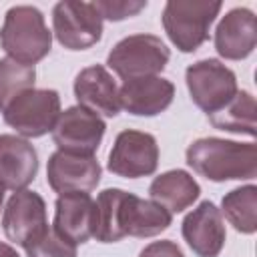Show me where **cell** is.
Masks as SVG:
<instances>
[{"label": "cell", "instance_id": "obj_22", "mask_svg": "<svg viewBox=\"0 0 257 257\" xmlns=\"http://www.w3.org/2000/svg\"><path fill=\"white\" fill-rule=\"evenodd\" d=\"M34 82H36L34 66L16 62L8 56L0 58V112H4L6 106L16 96L34 88Z\"/></svg>", "mask_w": 257, "mask_h": 257}, {"label": "cell", "instance_id": "obj_18", "mask_svg": "<svg viewBox=\"0 0 257 257\" xmlns=\"http://www.w3.org/2000/svg\"><path fill=\"white\" fill-rule=\"evenodd\" d=\"M94 201L88 193L58 195L52 229L72 245H82L92 237Z\"/></svg>", "mask_w": 257, "mask_h": 257}, {"label": "cell", "instance_id": "obj_12", "mask_svg": "<svg viewBox=\"0 0 257 257\" xmlns=\"http://www.w3.org/2000/svg\"><path fill=\"white\" fill-rule=\"evenodd\" d=\"M181 233L197 257H219L227 239L223 215L211 201L199 203L183 219Z\"/></svg>", "mask_w": 257, "mask_h": 257}, {"label": "cell", "instance_id": "obj_5", "mask_svg": "<svg viewBox=\"0 0 257 257\" xmlns=\"http://www.w3.org/2000/svg\"><path fill=\"white\" fill-rule=\"evenodd\" d=\"M4 114V122L22 139H38L52 133L60 116V94L54 88H30L16 96Z\"/></svg>", "mask_w": 257, "mask_h": 257}, {"label": "cell", "instance_id": "obj_3", "mask_svg": "<svg viewBox=\"0 0 257 257\" xmlns=\"http://www.w3.org/2000/svg\"><path fill=\"white\" fill-rule=\"evenodd\" d=\"M221 12V2L169 0L163 8V28L177 50L189 54L209 38V28Z\"/></svg>", "mask_w": 257, "mask_h": 257}, {"label": "cell", "instance_id": "obj_1", "mask_svg": "<svg viewBox=\"0 0 257 257\" xmlns=\"http://www.w3.org/2000/svg\"><path fill=\"white\" fill-rule=\"evenodd\" d=\"M185 159L197 175L213 183L251 181L257 177L255 143H237L219 137H203L187 147Z\"/></svg>", "mask_w": 257, "mask_h": 257}, {"label": "cell", "instance_id": "obj_14", "mask_svg": "<svg viewBox=\"0 0 257 257\" xmlns=\"http://www.w3.org/2000/svg\"><path fill=\"white\" fill-rule=\"evenodd\" d=\"M215 50L225 60L247 58L257 44V18L253 10L239 6L229 10L215 28Z\"/></svg>", "mask_w": 257, "mask_h": 257}, {"label": "cell", "instance_id": "obj_16", "mask_svg": "<svg viewBox=\"0 0 257 257\" xmlns=\"http://www.w3.org/2000/svg\"><path fill=\"white\" fill-rule=\"evenodd\" d=\"M175 98V84L163 76H143L124 80L118 88L120 108L135 116H157Z\"/></svg>", "mask_w": 257, "mask_h": 257}, {"label": "cell", "instance_id": "obj_9", "mask_svg": "<svg viewBox=\"0 0 257 257\" xmlns=\"http://www.w3.org/2000/svg\"><path fill=\"white\" fill-rule=\"evenodd\" d=\"M104 131L106 124L98 114L76 104L60 110V116L52 128V141L58 151L64 153L94 155L102 143Z\"/></svg>", "mask_w": 257, "mask_h": 257}, {"label": "cell", "instance_id": "obj_24", "mask_svg": "<svg viewBox=\"0 0 257 257\" xmlns=\"http://www.w3.org/2000/svg\"><path fill=\"white\" fill-rule=\"evenodd\" d=\"M92 4L102 20H112V22L133 18L147 8V0H96Z\"/></svg>", "mask_w": 257, "mask_h": 257}, {"label": "cell", "instance_id": "obj_21", "mask_svg": "<svg viewBox=\"0 0 257 257\" xmlns=\"http://www.w3.org/2000/svg\"><path fill=\"white\" fill-rule=\"evenodd\" d=\"M221 215L233 225L235 231L243 235H253L257 231V187L243 185L229 191L221 201Z\"/></svg>", "mask_w": 257, "mask_h": 257}, {"label": "cell", "instance_id": "obj_7", "mask_svg": "<svg viewBox=\"0 0 257 257\" xmlns=\"http://www.w3.org/2000/svg\"><path fill=\"white\" fill-rule=\"evenodd\" d=\"M52 34L68 50H86L102 38V18L92 2L62 0L52 8Z\"/></svg>", "mask_w": 257, "mask_h": 257}, {"label": "cell", "instance_id": "obj_6", "mask_svg": "<svg viewBox=\"0 0 257 257\" xmlns=\"http://www.w3.org/2000/svg\"><path fill=\"white\" fill-rule=\"evenodd\" d=\"M191 100L209 114L223 108L239 90L235 72L217 58H203L185 70Z\"/></svg>", "mask_w": 257, "mask_h": 257}, {"label": "cell", "instance_id": "obj_27", "mask_svg": "<svg viewBox=\"0 0 257 257\" xmlns=\"http://www.w3.org/2000/svg\"><path fill=\"white\" fill-rule=\"evenodd\" d=\"M2 205H4V189L0 187V209H2Z\"/></svg>", "mask_w": 257, "mask_h": 257}, {"label": "cell", "instance_id": "obj_25", "mask_svg": "<svg viewBox=\"0 0 257 257\" xmlns=\"http://www.w3.org/2000/svg\"><path fill=\"white\" fill-rule=\"evenodd\" d=\"M139 257H185V253L181 251V247L175 241L163 239V241H153L149 243Z\"/></svg>", "mask_w": 257, "mask_h": 257}, {"label": "cell", "instance_id": "obj_2", "mask_svg": "<svg viewBox=\"0 0 257 257\" xmlns=\"http://www.w3.org/2000/svg\"><path fill=\"white\" fill-rule=\"evenodd\" d=\"M0 46L8 58L34 66L52 48V32L46 26L44 14L30 4L12 6L0 28Z\"/></svg>", "mask_w": 257, "mask_h": 257}, {"label": "cell", "instance_id": "obj_11", "mask_svg": "<svg viewBox=\"0 0 257 257\" xmlns=\"http://www.w3.org/2000/svg\"><path fill=\"white\" fill-rule=\"evenodd\" d=\"M102 169L94 155H72L54 151L48 159L46 181L58 195L64 193H90L100 183Z\"/></svg>", "mask_w": 257, "mask_h": 257}, {"label": "cell", "instance_id": "obj_8", "mask_svg": "<svg viewBox=\"0 0 257 257\" xmlns=\"http://www.w3.org/2000/svg\"><path fill=\"white\" fill-rule=\"evenodd\" d=\"M159 167V145L151 133L120 131L108 153L106 169L122 179L149 177Z\"/></svg>", "mask_w": 257, "mask_h": 257}, {"label": "cell", "instance_id": "obj_20", "mask_svg": "<svg viewBox=\"0 0 257 257\" xmlns=\"http://www.w3.org/2000/svg\"><path fill=\"white\" fill-rule=\"evenodd\" d=\"M255 98L249 90H237L235 96L217 112L209 114V122L227 133L255 137Z\"/></svg>", "mask_w": 257, "mask_h": 257}, {"label": "cell", "instance_id": "obj_23", "mask_svg": "<svg viewBox=\"0 0 257 257\" xmlns=\"http://www.w3.org/2000/svg\"><path fill=\"white\" fill-rule=\"evenodd\" d=\"M26 257H76V245L62 239L52 227H46L26 247Z\"/></svg>", "mask_w": 257, "mask_h": 257}, {"label": "cell", "instance_id": "obj_4", "mask_svg": "<svg viewBox=\"0 0 257 257\" xmlns=\"http://www.w3.org/2000/svg\"><path fill=\"white\" fill-rule=\"evenodd\" d=\"M171 58L167 44L155 34H131L118 40L106 56V64L122 80L159 76Z\"/></svg>", "mask_w": 257, "mask_h": 257}, {"label": "cell", "instance_id": "obj_15", "mask_svg": "<svg viewBox=\"0 0 257 257\" xmlns=\"http://www.w3.org/2000/svg\"><path fill=\"white\" fill-rule=\"evenodd\" d=\"M74 96L78 106L102 114L106 118H114L120 110L118 86L112 74L102 64H92L82 68L74 78Z\"/></svg>", "mask_w": 257, "mask_h": 257}, {"label": "cell", "instance_id": "obj_13", "mask_svg": "<svg viewBox=\"0 0 257 257\" xmlns=\"http://www.w3.org/2000/svg\"><path fill=\"white\" fill-rule=\"evenodd\" d=\"M173 223V215L163 209L161 205L141 199L133 193L122 191L118 213H116V227L120 237H155L167 231Z\"/></svg>", "mask_w": 257, "mask_h": 257}, {"label": "cell", "instance_id": "obj_26", "mask_svg": "<svg viewBox=\"0 0 257 257\" xmlns=\"http://www.w3.org/2000/svg\"><path fill=\"white\" fill-rule=\"evenodd\" d=\"M0 257H20V255L16 253V249H14L12 245L0 243Z\"/></svg>", "mask_w": 257, "mask_h": 257}, {"label": "cell", "instance_id": "obj_10", "mask_svg": "<svg viewBox=\"0 0 257 257\" xmlns=\"http://www.w3.org/2000/svg\"><path fill=\"white\" fill-rule=\"evenodd\" d=\"M48 227L46 203L34 191H16L2 213V231L8 241L26 247Z\"/></svg>", "mask_w": 257, "mask_h": 257}, {"label": "cell", "instance_id": "obj_19", "mask_svg": "<svg viewBox=\"0 0 257 257\" xmlns=\"http://www.w3.org/2000/svg\"><path fill=\"white\" fill-rule=\"evenodd\" d=\"M149 195L153 203L161 205L171 215H175V213H183L199 199L201 187L187 171L173 169L153 179L149 187Z\"/></svg>", "mask_w": 257, "mask_h": 257}, {"label": "cell", "instance_id": "obj_17", "mask_svg": "<svg viewBox=\"0 0 257 257\" xmlns=\"http://www.w3.org/2000/svg\"><path fill=\"white\" fill-rule=\"evenodd\" d=\"M38 173V153L28 139L0 135V187L24 191Z\"/></svg>", "mask_w": 257, "mask_h": 257}]
</instances>
